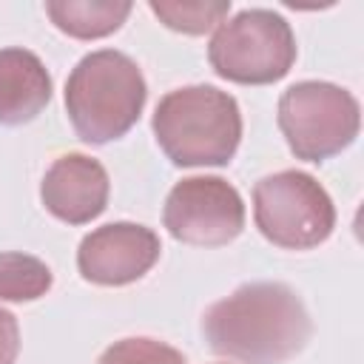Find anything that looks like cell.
<instances>
[{"label": "cell", "instance_id": "277c9868", "mask_svg": "<svg viewBox=\"0 0 364 364\" xmlns=\"http://www.w3.org/2000/svg\"><path fill=\"white\" fill-rule=\"evenodd\" d=\"M210 68L239 85L279 82L296 63V37L290 23L270 9H245L219 23L208 43Z\"/></svg>", "mask_w": 364, "mask_h": 364}, {"label": "cell", "instance_id": "4fadbf2b", "mask_svg": "<svg viewBox=\"0 0 364 364\" xmlns=\"http://www.w3.org/2000/svg\"><path fill=\"white\" fill-rule=\"evenodd\" d=\"M148 9L159 17V23L182 34H205L213 26L225 23L230 14L228 0H219V3H156L151 0Z\"/></svg>", "mask_w": 364, "mask_h": 364}, {"label": "cell", "instance_id": "5bb4252c", "mask_svg": "<svg viewBox=\"0 0 364 364\" xmlns=\"http://www.w3.org/2000/svg\"><path fill=\"white\" fill-rule=\"evenodd\" d=\"M97 364H185V355L159 338L128 336L114 341Z\"/></svg>", "mask_w": 364, "mask_h": 364}, {"label": "cell", "instance_id": "3957f363", "mask_svg": "<svg viewBox=\"0 0 364 364\" xmlns=\"http://www.w3.org/2000/svg\"><path fill=\"white\" fill-rule=\"evenodd\" d=\"M165 156L179 168L228 165L242 139L239 102L213 85L168 91L151 119Z\"/></svg>", "mask_w": 364, "mask_h": 364}, {"label": "cell", "instance_id": "9a60e30c", "mask_svg": "<svg viewBox=\"0 0 364 364\" xmlns=\"http://www.w3.org/2000/svg\"><path fill=\"white\" fill-rule=\"evenodd\" d=\"M20 353V327L17 318L0 307V364H14Z\"/></svg>", "mask_w": 364, "mask_h": 364}, {"label": "cell", "instance_id": "52a82bcc", "mask_svg": "<svg viewBox=\"0 0 364 364\" xmlns=\"http://www.w3.org/2000/svg\"><path fill=\"white\" fill-rule=\"evenodd\" d=\"M162 222L176 242L222 247L242 233L245 202L239 191L219 176H191L171 188Z\"/></svg>", "mask_w": 364, "mask_h": 364}, {"label": "cell", "instance_id": "30bf717a", "mask_svg": "<svg viewBox=\"0 0 364 364\" xmlns=\"http://www.w3.org/2000/svg\"><path fill=\"white\" fill-rule=\"evenodd\" d=\"M51 100V74L28 48H0V125H26Z\"/></svg>", "mask_w": 364, "mask_h": 364}, {"label": "cell", "instance_id": "8fae6325", "mask_svg": "<svg viewBox=\"0 0 364 364\" xmlns=\"http://www.w3.org/2000/svg\"><path fill=\"white\" fill-rule=\"evenodd\" d=\"M51 23L74 40H100L114 34L131 14V3H97V0H63L46 3Z\"/></svg>", "mask_w": 364, "mask_h": 364}, {"label": "cell", "instance_id": "ba28073f", "mask_svg": "<svg viewBox=\"0 0 364 364\" xmlns=\"http://www.w3.org/2000/svg\"><path fill=\"white\" fill-rule=\"evenodd\" d=\"M159 236L136 222H108L82 236L77 247L80 276L100 287L139 282L159 259Z\"/></svg>", "mask_w": 364, "mask_h": 364}, {"label": "cell", "instance_id": "6da1fadb", "mask_svg": "<svg viewBox=\"0 0 364 364\" xmlns=\"http://www.w3.org/2000/svg\"><path fill=\"white\" fill-rule=\"evenodd\" d=\"M202 333L216 355L236 364H284L307 347L313 321L284 282H250L205 310Z\"/></svg>", "mask_w": 364, "mask_h": 364}, {"label": "cell", "instance_id": "7c38bea8", "mask_svg": "<svg viewBox=\"0 0 364 364\" xmlns=\"http://www.w3.org/2000/svg\"><path fill=\"white\" fill-rule=\"evenodd\" d=\"M54 284L51 267L28 253H0V301H34Z\"/></svg>", "mask_w": 364, "mask_h": 364}, {"label": "cell", "instance_id": "9c48e42d", "mask_svg": "<svg viewBox=\"0 0 364 364\" xmlns=\"http://www.w3.org/2000/svg\"><path fill=\"white\" fill-rule=\"evenodd\" d=\"M108 171L100 159L85 154H63L51 162L40 182L46 210L65 225H85L108 205Z\"/></svg>", "mask_w": 364, "mask_h": 364}, {"label": "cell", "instance_id": "7a4b0ae2", "mask_svg": "<svg viewBox=\"0 0 364 364\" xmlns=\"http://www.w3.org/2000/svg\"><path fill=\"white\" fill-rule=\"evenodd\" d=\"M148 100L139 65L114 48L85 54L68 74L65 111L77 136L88 145H105L125 136Z\"/></svg>", "mask_w": 364, "mask_h": 364}, {"label": "cell", "instance_id": "5b68a950", "mask_svg": "<svg viewBox=\"0 0 364 364\" xmlns=\"http://www.w3.org/2000/svg\"><path fill=\"white\" fill-rule=\"evenodd\" d=\"M276 119L296 159L324 162L355 142L361 108L358 100L341 85L301 80L279 97Z\"/></svg>", "mask_w": 364, "mask_h": 364}, {"label": "cell", "instance_id": "8992f818", "mask_svg": "<svg viewBox=\"0 0 364 364\" xmlns=\"http://www.w3.org/2000/svg\"><path fill=\"white\" fill-rule=\"evenodd\" d=\"M259 233L284 250H310L330 239L336 208L330 193L304 171H279L253 185Z\"/></svg>", "mask_w": 364, "mask_h": 364}]
</instances>
